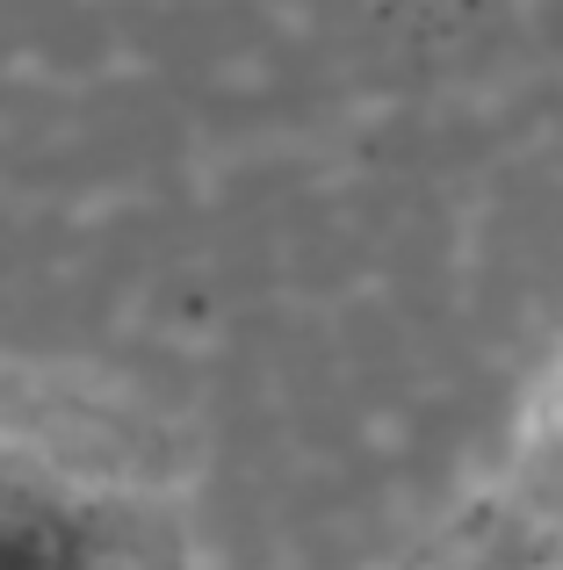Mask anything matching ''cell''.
I'll return each mask as SVG.
<instances>
[{
    "instance_id": "6da1fadb",
    "label": "cell",
    "mask_w": 563,
    "mask_h": 570,
    "mask_svg": "<svg viewBox=\"0 0 563 570\" xmlns=\"http://www.w3.org/2000/svg\"><path fill=\"white\" fill-rule=\"evenodd\" d=\"M0 570H124V549L87 491L29 462H0Z\"/></svg>"
},
{
    "instance_id": "7a4b0ae2",
    "label": "cell",
    "mask_w": 563,
    "mask_h": 570,
    "mask_svg": "<svg viewBox=\"0 0 563 570\" xmlns=\"http://www.w3.org/2000/svg\"><path fill=\"white\" fill-rule=\"evenodd\" d=\"M556 448H563V433H556Z\"/></svg>"
}]
</instances>
